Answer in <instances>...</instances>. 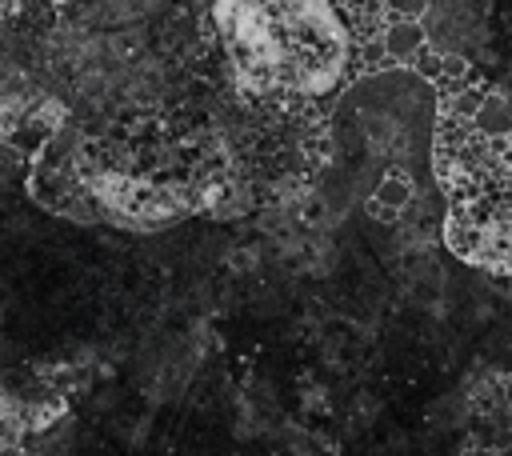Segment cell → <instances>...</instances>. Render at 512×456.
<instances>
[{"label": "cell", "mask_w": 512, "mask_h": 456, "mask_svg": "<svg viewBox=\"0 0 512 456\" xmlns=\"http://www.w3.org/2000/svg\"><path fill=\"white\" fill-rule=\"evenodd\" d=\"M392 4H400V8H428V0H392Z\"/></svg>", "instance_id": "277c9868"}, {"label": "cell", "mask_w": 512, "mask_h": 456, "mask_svg": "<svg viewBox=\"0 0 512 456\" xmlns=\"http://www.w3.org/2000/svg\"><path fill=\"white\" fill-rule=\"evenodd\" d=\"M444 236L460 260L512 272V140L472 136L444 172Z\"/></svg>", "instance_id": "7a4b0ae2"}, {"label": "cell", "mask_w": 512, "mask_h": 456, "mask_svg": "<svg viewBox=\"0 0 512 456\" xmlns=\"http://www.w3.org/2000/svg\"><path fill=\"white\" fill-rule=\"evenodd\" d=\"M212 20L236 80L268 100L332 92L352 56L332 0H216Z\"/></svg>", "instance_id": "6da1fadb"}, {"label": "cell", "mask_w": 512, "mask_h": 456, "mask_svg": "<svg viewBox=\"0 0 512 456\" xmlns=\"http://www.w3.org/2000/svg\"><path fill=\"white\" fill-rule=\"evenodd\" d=\"M420 28L512 112V0H428Z\"/></svg>", "instance_id": "3957f363"}]
</instances>
